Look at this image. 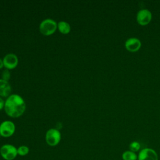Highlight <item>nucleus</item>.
Returning <instances> with one entry per match:
<instances>
[{
	"label": "nucleus",
	"mask_w": 160,
	"mask_h": 160,
	"mask_svg": "<svg viewBox=\"0 0 160 160\" xmlns=\"http://www.w3.org/2000/svg\"><path fill=\"white\" fill-rule=\"evenodd\" d=\"M26 108L24 99L18 94H12L8 96L5 101L4 108L8 116L16 118L22 115Z\"/></svg>",
	"instance_id": "obj_1"
},
{
	"label": "nucleus",
	"mask_w": 160,
	"mask_h": 160,
	"mask_svg": "<svg viewBox=\"0 0 160 160\" xmlns=\"http://www.w3.org/2000/svg\"><path fill=\"white\" fill-rule=\"evenodd\" d=\"M39 31L44 36H50L55 32L58 28L57 22L52 19H44L39 24Z\"/></svg>",
	"instance_id": "obj_2"
},
{
	"label": "nucleus",
	"mask_w": 160,
	"mask_h": 160,
	"mask_svg": "<svg viewBox=\"0 0 160 160\" xmlns=\"http://www.w3.org/2000/svg\"><path fill=\"white\" fill-rule=\"evenodd\" d=\"M0 154L4 160H14L18 155V148L12 144H4L0 148Z\"/></svg>",
	"instance_id": "obj_3"
},
{
	"label": "nucleus",
	"mask_w": 160,
	"mask_h": 160,
	"mask_svg": "<svg viewBox=\"0 0 160 160\" xmlns=\"http://www.w3.org/2000/svg\"><path fill=\"white\" fill-rule=\"evenodd\" d=\"M61 139V134L60 131L56 128H51L47 131L45 135L46 143L50 146H57Z\"/></svg>",
	"instance_id": "obj_4"
},
{
	"label": "nucleus",
	"mask_w": 160,
	"mask_h": 160,
	"mask_svg": "<svg viewBox=\"0 0 160 160\" xmlns=\"http://www.w3.org/2000/svg\"><path fill=\"white\" fill-rule=\"evenodd\" d=\"M16 130V126L11 121H4L0 124V135L3 138L12 136Z\"/></svg>",
	"instance_id": "obj_5"
},
{
	"label": "nucleus",
	"mask_w": 160,
	"mask_h": 160,
	"mask_svg": "<svg viewBox=\"0 0 160 160\" xmlns=\"http://www.w3.org/2000/svg\"><path fill=\"white\" fill-rule=\"evenodd\" d=\"M152 19L151 12L146 8L139 10L136 14V20L139 24L141 26H146L148 24Z\"/></svg>",
	"instance_id": "obj_6"
},
{
	"label": "nucleus",
	"mask_w": 160,
	"mask_h": 160,
	"mask_svg": "<svg viewBox=\"0 0 160 160\" xmlns=\"http://www.w3.org/2000/svg\"><path fill=\"white\" fill-rule=\"evenodd\" d=\"M138 160H158V155L153 149L146 148L139 151Z\"/></svg>",
	"instance_id": "obj_7"
},
{
	"label": "nucleus",
	"mask_w": 160,
	"mask_h": 160,
	"mask_svg": "<svg viewBox=\"0 0 160 160\" xmlns=\"http://www.w3.org/2000/svg\"><path fill=\"white\" fill-rule=\"evenodd\" d=\"M124 46L128 51L134 52L138 51L141 48V41L139 38L136 37L129 38L126 40Z\"/></svg>",
	"instance_id": "obj_8"
},
{
	"label": "nucleus",
	"mask_w": 160,
	"mask_h": 160,
	"mask_svg": "<svg viewBox=\"0 0 160 160\" xmlns=\"http://www.w3.org/2000/svg\"><path fill=\"white\" fill-rule=\"evenodd\" d=\"M4 67L7 69H14L18 64V58L14 53L7 54L3 58Z\"/></svg>",
	"instance_id": "obj_9"
},
{
	"label": "nucleus",
	"mask_w": 160,
	"mask_h": 160,
	"mask_svg": "<svg viewBox=\"0 0 160 160\" xmlns=\"http://www.w3.org/2000/svg\"><path fill=\"white\" fill-rule=\"evenodd\" d=\"M11 86L8 81L0 79V96L8 97L11 94Z\"/></svg>",
	"instance_id": "obj_10"
},
{
	"label": "nucleus",
	"mask_w": 160,
	"mask_h": 160,
	"mask_svg": "<svg viewBox=\"0 0 160 160\" xmlns=\"http://www.w3.org/2000/svg\"><path fill=\"white\" fill-rule=\"evenodd\" d=\"M58 29L60 32L67 34L71 31V26L66 21H61L58 23Z\"/></svg>",
	"instance_id": "obj_11"
},
{
	"label": "nucleus",
	"mask_w": 160,
	"mask_h": 160,
	"mask_svg": "<svg viewBox=\"0 0 160 160\" xmlns=\"http://www.w3.org/2000/svg\"><path fill=\"white\" fill-rule=\"evenodd\" d=\"M122 159V160H138V156L136 152L128 150L123 152Z\"/></svg>",
	"instance_id": "obj_12"
},
{
	"label": "nucleus",
	"mask_w": 160,
	"mask_h": 160,
	"mask_svg": "<svg viewBox=\"0 0 160 160\" xmlns=\"http://www.w3.org/2000/svg\"><path fill=\"white\" fill-rule=\"evenodd\" d=\"M29 152V149L27 146L22 145L18 148V154L21 156H26Z\"/></svg>",
	"instance_id": "obj_13"
},
{
	"label": "nucleus",
	"mask_w": 160,
	"mask_h": 160,
	"mask_svg": "<svg viewBox=\"0 0 160 160\" xmlns=\"http://www.w3.org/2000/svg\"><path fill=\"white\" fill-rule=\"evenodd\" d=\"M140 148H141V144L138 141H136L131 142L129 145V151H132L134 152L139 151Z\"/></svg>",
	"instance_id": "obj_14"
},
{
	"label": "nucleus",
	"mask_w": 160,
	"mask_h": 160,
	"mask_svg": "<svg viewBox=\"0 0 160 160\" xmlns=\"http://www.w3.org/2000/svg\"><path fill=\"white\" fill-rule=\"evenodd\" d=\"M1 76H2V79L8 81V80L10 79V77H11L10 72L9 71L8 69H5L4 71H2Z\"/></svg>",
	"instance_id": "obj_15"
},
{
	"label": "nucleus",
	"mask_w": 160,
	"mask_h": 160,
	"mask_svg": "<svg viewBox=\"0 0 160 160\" xmlns=\"http://www.w3.org/2000/svg\"><path fill=\"white\" fill-rule=\"evenodd\" d=\"M4 104H5V101H4V100L0 97V111L4 108Z\"/></svg>",
	"instance_id": "obj_16"
},
{
	"label": "nucleus",
	"mask_w": 160,
	"mask_h": 160,
	"mask_svg": "<svg viewBox=\"0 0 160 160\" xmlns=\"http://www.w3.org/2000/svg\"><path fill=\"white\" fill-rule=\"evenodd\" d=\"M4 66V64H3V61L2 59L0 58V69L2 68V67Z\"/></svg>",
	"instance_id": "obj_17"
},
{
	"label": "nucleus",
	"mask_w": 160,
	"mask_h": 160,
	"mask_svg": "<svg viewBox=\"0 0 160 160\" xmlns=\"http://www.w3.org/2000/svg\"><path fill=\"white\" fill-rule=\"evenodd\" d=\"M0 138H1V135H0Z\"/></svg>",
	"instance_id": "obj_18"
}]
</instances>
